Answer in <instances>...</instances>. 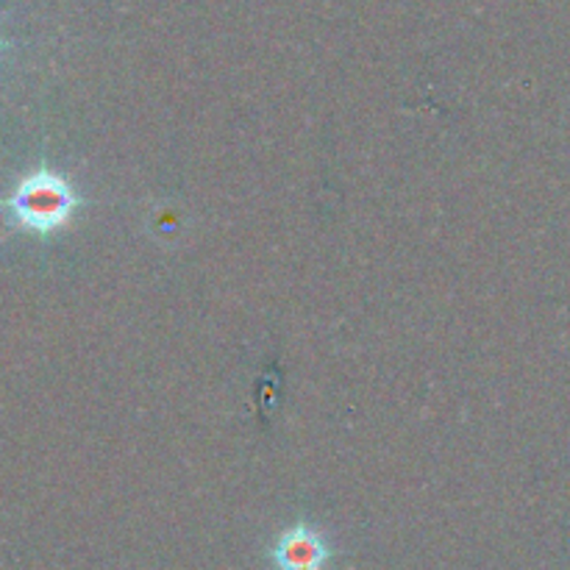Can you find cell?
Segmentation results:
<instances>
[{
  "instance_id": "obj_1",
  "label": "cell",
  "mask_w": 570,
  "mask_h": 570,
  "mask_svg": "<svg viewBox=\"0 0 570 570\" xmlns=\"http://www.w3.org/2000/svg\"><path fill=\"white\" fill-rule=\"evenodd\" d=\"M78 209V195L61 176L37 170L22 178L9 195V212L26 232L53 234L70 223Z\"/></svg>"
},
{
  "instance_id": "obj_2",
  "label": "cell",
  "mask_w": 570,
  "mask_h": 570,
  "mask_svg": "<svg viewBox=\"0 0 570 570\" xmlns=\"http://www.w3.org/2000/svg\"><path fill=\"white\" fill-rule=\"evenodd\" d=\"M326 540L312 527H293L273 546V562L278 570H326L328 566Z\"/></svg>"
}]
</instances>
